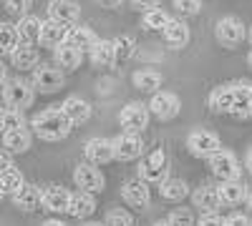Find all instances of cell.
<instances>
[{"label": "cell", "instance_id": "cell-1", "mask_svg": "<svg viewBox=\"0 0 252 226\" xmlns=\"http://www.w3.org/2000/svg\"><path fill=\"white\" fill-rule=\"evenodd\" d=\"M209 108L217 113H232L240 118L252 116V83L235 80V83L217 86L209 93Z\"/></svg>", "mask_w": 252, "mask_h": 226}, {"label": "cell", "instance_id": "cell-2", "mask_svg": "<svg viewBox=\"0 0 252 226\" xmlns=\"http://www.w3.org/2000/svg\"><path fill=\"white\" fill-rule=\"evenodd\" d=\"M31 128L43 141H61L71 133L73 123L66 118V113L61 108H46V111H40L31 118Z\"/></svg>", "mask_w": 252, "mask_h": 226}, {"label": "cell", "instance_id": "cell-3", "mask_svg": "<svg viewBox=\"0 0 252 226\" xmlns=\"http://www.w3.org/2000/svg\"><path fill=\"white\" fill-rule=\"evenodd\" d=\"M149 106L141 103V100H131V103H126L121 111H119V126L124 128V133H134L139 136L141 131H146L149 126Z\"/></svg>", "mask_w": 252, "mask_h": 226}, {"label": "cell", "instance_id": "cell-4", "mask_svg": "<svg viewBox=\"0 0 252 226\" xmlns=\"http://www.w3.org/2000/svg\"><path fill=\"white\" fill-rule=\"evenodd\" d=\"M33 98H35L33 83H28V80H23V78L5 80V86H3V100H5L8 108L23 111V108H28L33 103Z\"/></svg>", "mask_w": 252, "mask_h": 226}, {"label": "cell", "instance_id": "cell-5", "mask_svg": "<svg viewBox=\"0 0 252 226\" xmlns=\"http://www.w3.org/2000/svg\"><path fill=\"white\" fill-rule=\"evenodd\" d=\"M139 181H144V183H161L169 178V158H166V153L164 151H154V153H149L141 163H139Z\"/></svg>", "mask_w": 252, "mask_h": 226}, {"label": "cell", "instance_id": "cell-6", "mask_svg": "<svg viewBox=\"0 0 252 226\" xmlns=\"http://www.w3.org/2000/svg\"><path fill=\"white\" fill-rule=\"evenodd\" d=\"M215 38H217V43L224 46V48H237L247 38V28H245V23L240 18L224 15V18L217 20V25H215Z\"/></svg>", "mask_w": 252, "mask_h": 226}, {"label": "cell", "instance_id": "cell-7", "mask_svg": "<svg viewBox=\"0 0 252 226\" xmlns=\"http://www.w3.org/2000/svg\"><path fill=\"white\" fill-rule=\"evenodd\" d=\"M187 149H189V153L197 156V158H209V156H215L217 151H222V141L212 131L197 128V131H192L187 136Z\"/></svg>", "mask_w": 252, "mask_h": 226}, {"label": "cell", "instance_id": "cell-8", "mask_svg": "<svg viewBox=\"0 0 252 226\" xmlns=\"http://www.w3.org/2000/svg\"><path fill=\"white\" fill-rule=\"evenodd\" d=\"M207 161H209V171H212L220 181H240L242 169H240V161L232 151L222 149L215 156H209Z\"/></svg>", "mask_w": 252, "mask_h": 226}, {"label": "cell", "instance_id": "cell-9", "mask_svg": "<svg viewBox=\"0 0 252 226\" xmlns=\"http://www.w3.org/2000/svg\"><path fill=\"white\" fill-rule=\"evenodd\" d=\"M179 111H182V100L172 91H157L149 100V113L159 121H172L179 116Z\"/></svg>", "mask_w": 252, "mask_h": 226}, {"label": "cell", "instance_id": "cell-10", "mask_svg": "<svg viewBox=\"0 0 252 226\" xmlns=\"http://www.w3.org/2000/svg\"><path fill=\"white\" fill-rule=\"evenodd\" d=\"M73 181H76V186L81 191H86V194H98L103 191V174L94 166V163H78V166L73 169Z\"/></svg>", "mask_w": 252, "mask_h": 226}, {"label": "cell", "instance_id": "cell-11", "mask_svg": "<svg viewBox=\"0 0 252 226\" xmlns=\"http://www.w3.org/2000/svg\"><path fill=\"white\" fill-rule=\"evenodd\" d=\"M111 143H114L116 161H134V158H141V153H144V141L134 133H121V136L111 138Z\"/></svg>", "mask_w": 252, "mask_h": 226}, {"label": "cell", "instance_id": "cell-12", "mask_svg": "<svg viewBox=\"0 0 252 226\" xmlns=\"http://www.w3.org/2000/svg\"><path fill=\"white\" fill-rule=\"evenodd\" d=\"M63 71L58 68H51V66H38L33 71V88L40 91V93H56L58 88H63Z\"/></svg>", "mask_w": 252, "mask_h": 226}, {"label": "cell", "instance_id": "cell-13", "mask_svg": "<svg viewBox=\"0 0 252 226\" xmlns=\"http://www.w3.org/2000/svg\"><path fill=\"white\" fill-rule=\"evenodd\" d=\"M81 18V5L76 0H51L48 3V20H56L61 25H76Z\"/></svg>", "mask_w": 252, "mask_h": 226}, {"label": "cell", "instance_id": "cell-14", "mask_svg": "<svg viewBox=\"0 0 252 226\" xmlns=\"http://www.w3.org/2000/svg\"><path fill=\"white\" fill-rule=\"evenodd\" d=\"M121 199L129 203L131 209H146L152 203V191H149V183H144L139 178L134 181H126L121 186Z\"/></svg>", "mask_w": 252, "mask_h": 226}, {"label": "cell", "instance_id": "cell-15", "mask_svg": "<svg viewBox=\"0 0 252 226\" xmlns=\"http://www.w3.org/2000/svg\"><path fill=\"white\" fill-rule=\"evenodd\" d=\"M40 203H43V209L53 211V214H68V203H71V191L58 186V183H51L40 191Z\"/></svg>", "mask_w": 252, "mask_h": 226}, {"label": "cell", "instance_id": "cell-16", "mask_svg": "<svg viewBox=\"0 0 252 226\" xmlns=\"http://www.w3.org/2000/svg\"><path fill=\"white\" fill-rule=\"evenodd\" d=\"M83 153H86V161L94 163V166H103V163L114 161V143L109 138H91L86 141V146H83Z\"/></svg>", "mask_w": 252, "mask_h": 226}, {"label": "cell", "instance_id": "cell-17", "mask_svg": "<svg viewBox=\"0 0 252 226\" xmlns=\"http://www.w3.org/2000/svg\"><path fill=\"white\" fill-rule=\"evenodd\" d=\"M61 111L66 113V118L73 123V126H81V123L91 121V113H94L91 103H89V100H83L81 96H68L61 103Z\"/></svg>", "mask_w": 252, "mask_h": 226}, {"label": "cell", "instance_id": "cell-18", "mask_svg": "<svg viewBox=\"0 0 252 226\" xmlns=\"http://www.w3.org/2000/svg\"><path fill=\"white\" fill-rule=\"evenodd\" d=\"M217 194L222 206H240L242 201H247V186L242 181H220L217 183Z\"/></svg>", "mask_w": 252, "mask_h": 226}, {"label": "cell", "instance_id": "cell-19", "mask_svg": "<svg viewBox=\"0 0 252 226\" xmlns=\"http://www.w3.org/2000/svg\"><path fill=\"white\" fill-rule=\"evenodd\" d=\"M192 203H194L197 209H202L204 214H215L222 206L217 186H212V183H202V186L194 189V194H192Z\"/></svg>", "mask_w": 252, "mask_h": 226}, {"label": "cell", "instance_id": "cell-20", "mask_svg": "<svg viewBox=\"0 0 252 226\" xmlns=\"http://www.w3.org/2000/svg\"><path fill=\"white\" fill-rule=\"evenodd\" d=\"M161 35H164V43L169 46V48H174V50L184 48V46L189 43V38H192V33H189V25L184 23V20H174V18L169 20V25L161 30Z\"/></svg>", "mask_w": 252, "mask_h": 226}, {"label": "cell", "instance_id": "cell-21", "mask_svg": "<svg viewBox=\"0 0 252 226\" xmlns=\"http://www.w3.org/2000/svg\"><path fill=\"white\" fill-rule=\"evenodd\" d=\"M131 83H134V88H139V91L157 93V91L161 88V83H164V75H161L159 71H152V68H139V71H134V75H131Z\"/></svg>", "mask_w": 252, "mask_h": 226}, {"label": "cell", "instance_id": "cell-22", "mask_svg": "<svg viewBox=\"0 0 252 226\" xmlns=\"http://www.w3.org/2000/svg\"><path fill=\"white\" fill-rule=\"evenodd\" d=\"M13 203H15V209L26 211V214L35 211L40 206V189L33 186V183H23V189L13 194Z\"/></svg>", "mask_w": 252, "mask_h": 226}, {"label": "cell", "instance_id": "cell-23", "mask_svg": "<svg viewBox=\"0 0 252 226\" xmlns=\"http://www.w3.org/2000/svg\"><path fill=\"white\" fill-rule=\"evenodd\" d=\"M66 35H68V25H61L56 20H46L43 30H40V46L56 50L58 46L66 43Z\"/></svg>", "mask_w": 252, "mask_h": 226}, {"label": "cell", "instance_id": "cell-24", "mask_svg": "<svg viewBox=\"0 0 252 226\" xmlns=\"http://www.w3.org/2000/svg\"><path fill=\"white\" fill-rule=\"evenodd\" d=\"M96 33L89 28V25H71L68 28V35H66V43L68 46H73V48H78L81 53L83 50H91L94 46H96Z\"/></svg>", "mask_w": 252, "mask_h": 226}, {"label": "cell", "instance_id": "cell-25", "mask_svg": "<svg viewBox=\"0 0 252 226\" xmlns=\"http://www.w3.org/2000/svg\"><path fill=\"white\" fill-rule=\"evenodd\" d=\"M96 211V199L94 194H86V191H76L71 194V203H68V214L73 219H86Z\"/></svg>", "mask_w": 252, "mask_h": 226}, {"label": "cell", "instance_id": "cell-26", "mask_svg": "<svg viewBox=\"0 0 252 226\" xmlns=\"http://www.w3.org/2000/svg\"><path fill=\"white\" fill-rule=\"evenodd\" d=\"M40 30H43V20L35 18V15H26L20 18L18 23V35H20V43H40Z\"/></svg>", "mask_w": 252, "mask_h": 226}, {"label": "cell", "instance_id": "cell-27", "mask_svg": "<svg viewBox=\"0 0 252 226\" xmlns=\"http://www.w3.org/2000/svg\"><path fill=\"white\" fill-rule=\"evenodd\" d=\"M38 48L35 46H28V43H20L15 50H13V55H10V60H13V66L18 68V71H35L38 68Z\"/></svg>", "mask_w": 252, "mask_h": 226}, {"label": "cell", "instance_id": "cell-28", "mask_svg": "<svg viewBox=\"0 0 252 226\" xmlns=\"http://www.w3.org/2000/svg\"><path fill=\"white\" fill-rule=\"evenodd\" d=\"M53 58H56V66L61 71H76L81 66V60H83V53L78 48L68 46V43H63V46H58L53 50Z\"/></svg>", "mask_w": 252, "mask_h": 226}, {"label": "cell", "instance_id": "cell-29", "mask_svg": "<svg viewBox=\"0 0 252 226\" xmlns=\"http://www.w3.org/2000/svg\"><path fill=\"white\" fill-rule=\"evenodd\" d=\"M89 55H91V63H94V66H101V68L116 66V58H114V40L98 38L96 46L89 50Z\"/></svg>", "mask_w": 252, "mask_h": 226}, {"label": "cell", "instance_id": "cell-30", "mask_svg": "<svg viewBox=\"0 0 252 226\" xmlns=\"http://www.w3.org/2000/svg\"><path fill=\"white\" fill-rule=\"evenodd\" d=\"M31 131L28 128H18V131H8L3 133V149L8 153H26L31 149Z\"/></svg>", "mask_w": 252, "mask_h": 226}, {"label": "cell", "instance_id": "cell-31", "mask_svg": "<svg viewBox=\"0 0 252 226\" xmlns=\"http://www.w3.org/2000/svg\"><path fill=\"white\" fill-rule=\"evenodd\" d=\"M159 194H161L164 201H182V199H187L189 186H187L182 178H166L161 186H159Z\"/></svg>", "mask_w": 252, "mask_h": 226}, {"label": "cell", "instance_id": "cell-32", "mask_svg": "<svg viewBox=\"0 0 252 226\" xmlns=\"http://www.w3.org/2000/svg\"><path fill=\"white\" fill-rule=\"evenodd\" d=\"M23 174H20L15 166H10V169H5V171H0V191L3 194H15V191H20L23 189Z\"/></svg>", "mask_w": 252, "mask_h": 226}, {"label": "cell", "instance_id": "cell-33", "mask_svg": "<svg viewBox=\"0 0 252 226\" xmlns=\"http://www.w3.org/2000/svg\"><path fill=\"white\" fill-rule=\"evenodd\" d=\"M136 53V40L131 35H119L114 38V58H116V66L126 63L131 55Z\"/></svg>", "mask_w": 252, "mask_h": 226}, {"label": "cell", "instance_id": "cell-34", "mask_svg": "<svg viewBox=\"0 0 252 226\" xmlns=\"http://www.w3.org/2000/svg\"><path fill=\"white\" fill-rule=\"evenodd\" d=\"M20 46V35H18V25L13 23H0V53H10Z\"/></svg>", "mask_w": 252, "mask_h": 226}, {"label": "cell", "instance_id": "cell-35", "mask_svg": "<svg viewBox=\"0 0 252 226\" xmlns=\"http://www.w3.org/2000/svg\"><path fill=\"white\" fill-rule=\"evenodd\" d=\"M169 13L161 10V8H152V10H144V18H141V25L146 30H164L169 25Z\"/></svg>", "mask_w": 252, "mask_h": 226}, {"label": "cell", "instance_id": "cell-36", "mask_svg": "<svg viewBox=\"0 0 252 226\" xmlns=\"http://www.w3.org/2000/svg\"><path fill=\"white\" fill-rule=\"evenodd\" d=\"M18 128H26L23 111H15V108H3L0 111V131L8 133V131H18Z\"/></svg>", "mask_w": 252, "mask_h": 226}, {"label": "cell", "instance_id": "cell-37", "mask_svg": "<svg viewBox=\"0 0 252 226\" xmlns=\"http://www.w3.org/2000/svg\"><path fill=\"white\" fill-rule=\"evenodd\" d=\"M106 226H134V216L126 211V209H111L106 214Z\"/></svg>", "mask_w": 252, "mask_h": 226}, {"label": "cell", "instance_id": "cell-38", "mask_svg": "<svg viewBox=\"0 0 252 226\" xmlns=\"http://www.w3.org/2000/svg\"><path fill=\"white\" fill-rule=\"evenodd\" d=\"M166 221H169L172 226H194V216L189 209H174L169 216H166Z\"/></svg>", "mask_w": 252, "mask_h": 226}, {"label": "cell", "instance_id": "cell-39", "mask_svg": "<svg viewBox=\"0 0 252 226\" xmlns=\"http://www.w3.org/2000/svg\"><path fill=\"white\" fill-rule=\"evenodd\" d=\"M174 8L182 15H197L202 10V0H174Z\"/></svg>", "mask_w": 252, "mask_h": 226}, {"label": "cell", "instance_id": "cell-40", "mask_svg": "<svg viewBox=\"0 0 252 226\" xmlns=\"http://www.w3.org/2000/svg\"><path fill=\"white\" fill-rule=\"evenodd\" d=\"M3 3H5V10H10V13H15V15H23V18H26V13H28V8H31L33 0H3Z\"/></svg>", "mask_w": 252, "mask_h": 226}, {"label": "cell", "instance_id": "cell-41", "mask_svg": "<svg viewBox=\"0 0 252 226\" xmlns=\"http://www.w3.org/2000/svg\"><path fill=\"white\" fill-rule=\"evenodd\" d=\"M227 226H252V219L247 214H240V211H232L227 219H224Z\"/></svg>", "mask_w": 252, "mask_h": 226}, {"label": "cell", "instance_id": "cell-42", "mask_svg": "<svg viewBox=\"0 0 252 226\" xmlns=\"http://www.w3.org/2000/svg\"><path fill=\"white\" fill-rule=\"evenodd\" d=\"M197 226H227V224H224V219L215 211V214H202L199 221H197Z\"/></svg>", "mask_w": 252, "mask_h": 226}, {"label": "cell", "instance_id": "cell-43", "mask_svg": "<svg viewBox=\"0 0 252 226\" xmlns=\"http://www.w3.org/2000/svg\"><path fill=\"white\" fill-rule=\"evenodd\" d=\"M13 153H8L5 149H0V171H5V169H10L13 166V158H10Z\"/></svg>", "mask_w": 252, "mask_h": 226}, {"label": "cell", "instance_id": "cell-44", "mask_svg": "<svg viewBox=\"0 0 252 226\" xmlns=\"http://www.w3.org/2000/svg\"><path fill=\"white\" fill-rule=\"evenodd\" d=\"M131 3L136 5V8H141V10H152V8H157L161 0H131Z\"/></svg>", "mask_w": 252, "mask_h": 226}, {"label": "cell", "instance_id": "cell-45", "mask_svg": "<svg viewBox=\"0 0 252 226\" xmlns=\"http://www.w3.org/2000/svg\"><path fill=\"white\" fill-rule=\"evenodd\" d=\"M96 3H98L101 8H119L124 0H96Z\"/></svg>", "mask_w": 252, "mask_h": 226}, {"label": "cell", "instance_id": "cell-46", "mask_svg": "<svg viewBox=\"0 0 252 226\" xmlns=\"http://www.w3.org/2000/svg\"><path fill=\"white\" fill-rule=\"evenodd\" d=\"M5 80H8V75H5V66H3V63H0V88H3V86H5Z\"/></svg>", "mask_w": 252, "mask_h": 226}, {"label": "cell", "instance_id": "cell-47", "mask_svg": "<svg viewBox=\"0 0 252 226\" xmlns=\"http://www.w3.org/2000/svg\"><path fill=\"white\" fill-rule=\"evenodd\" d=\"M245 163H247V171L252 174V149L247 151V158H245Z\"/></svg>", "mask_w": 252, "mask_h": 226}, {"label": "cell", "instance_id": "cell-48", "mask_svg": "<svg viewBox=\"0 0 252 226\" xmlns=\"http://www.w3.org/2000/svg\"><path fill=\"white\" fill-rule=\"evenodd\" d=\"M43 226H66V224H63V221H56V219H51V221H46Z\"/></svg>", "mask_w": 252, "mask_h": 226}, {"label": "cell", "instance_id": "cell-49", "mask_svg": "<svg viewBox=\"0 0 252 226\" xmlns=\"http://www.w3.org/2000/svg\"><path fill=\"white\" fill-rule=\"evenodd\" d=\"M83 226H106V224H101V221H89V224H83Z\"/></svg>", "mask_w": 252, "mask_h": 226}, {"label": "cell", "instance_id": "cell-50", "mask_svg": "<svg viewBox=\"0 0 252 226\" xmlns=\"http://www.w3.org/2000/svg\"><path fill=\"white\" fill-rule=\"evenodd\" d=\"M154 226H172V224H169V221H166V219H164V221H157Z\"/></svg>", "mask_w": 252, "mask_h": 226}, {"label": "cell", "instance_id": "cell-51", "mask_svg": "<svg viewBox=\"0 0 252 226\" xmlns=\"http://www.w3.org/2000/svg\"><path fill=\"white\" fill-rule=\"evenodd\" d=\"M247 63H250V68H252V50L247 53Z\"/></svg>", "mask_w": 252, "mask_h": 226}, {"label": "cell", "instance_id": "cell-52", "mask_svg": "<svg viewBox=\"0 0 252 226\" xmlns=\"http://www.w3.org/2000/svg\"><path fill=\"white\" fill-rule=\"evenodd\" d=\"M247 40H250V43H252V25H250V30H247Z\"/></svg>", "mask_w": 252, "mask_h": 226}, {"label": "cell", "instance_id": "cell-53", "mask_svg": "<svg viewBox=\"0 0 252 226\" xmlns=\"http://www.w3.org/2000/svg\"><path fill=\"white\" fill-rule=\"evenodd\" d=\"M247 206H250V209H252V194H250V196H247Z\"/></svg>", "mask_w": 252, "mask_h": 226}, {"label": "cell", "instance_id": "cell-54", "mask_svg": "<svg viewBox=\"0 0 252 226\" xmlns=\"http://www.w3.org/2000/svg\"><path fill=\"white\" fill-rule=\"evenodd\" d=\"M3 196H5V194H3V191H0V199H3Z\"/></svg>", "mask_w": 252, "mask_h": 226}]
</instances>
